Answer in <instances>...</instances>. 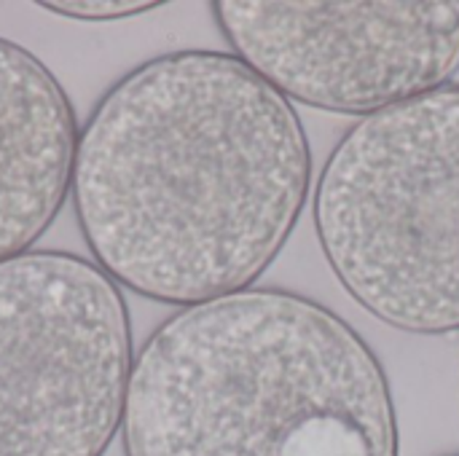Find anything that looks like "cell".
Masks as SVG:
<instances>
[{
	"label": "cell",
	"mask_w": 459,
	"mask_h": 456,
	"mask_svg": "<svg viewBox=\"0 0 459 456\" xmlns=\"http://www.w3.org/2000/svg\"><path fill=\"white\" fill-rule=\"evenodd\" d=\"M304 124L231 51L140 62L78 132L70 202L91 261L167 306L250 290L309 196Z\"/></svg>",
	"instance_id": "1"
},
{
	"label": "cell",
	"mask_w": 459,
	"mask_h": 456,
	"mask_svg": "<svg viewBox=\"0 0 459 456\" xmlns=\"http://www.w3.org/2000/svg\"><path fill=\"white\" fill-rule=\"evenodd\" d=\"M124 456H398L390 379L328 306L250 288L169 314L140 347Z\"/></svg>",
	"instance_id": "2"
},
{
	"label": "cell",
	"mask_w": 459,
	"mask_h": 456,
	"mask_svg": "<svg viewBox=\"0 0 459 456\" xmlns=\"http://www.w3.org/2000/svg\"><path fill=\"white\" fill-rule=\"evenodd\" d=\"M312 218L333 277L368 314L414 336L459 333V83L350 126Z\"/></svg>",
	"instance_id": "3"
},
{
	"label": "cell",
	"mask_w": 459,
	"mask_h": 456,
	"mask_svg": "<svg viewBox=\"0 0 459 456\" xmlns=\"http://www.w3.org/2000/svg\"><path fill=\"white\" fill-rule=\"evenodd\" d=\"M121 288L89 258L0 263V456H105L132 379Z\"/></svg>",
	"instance_id": "4"
},
{
	"label": "cell",
	"mask_w": 459,
	"mask_h": 456,
	"mask_svg": "<svg viewBox=\"0 0 459 456\" xmlns=\"http://www.w3.org/2000/svg\"><path fill=\"white\" fill-rule=\"evenodd\" d=\"M212 16L231 54L285 99L331 113L366 118L459 73V0H221Z\"/></svg>",
	"instance_id": "5"
},
{
	"label": "cell",
	"mask_w": 459,
	"mask_h": 456,
	"mask_svg": "<svg viewBox=\"0 0 459 456\" xmlns=\"http://www.w3.org/2000/svg\"><path fill=\"white\" fill-rule=\"evenodd\" d=\"M78 132L59 78L0 38V263L30 253L70 199Z\"/></svg>",
	"instance_id": "6"
},
{
	"label": "cell",
	"mask_w": 459,
	"mask_h": 456,
	"mask_svg": "<svg viewBox=\"0 0 459 456\" xmlns=\"http://www.w3.org/2000/svg\"><path fill=\"white\" fill-rule=\"evenodd\" d=\"M40 8L56 13V16H67V19H81V22H110V19H126V16H137L145 11L159 8L161 3L153 0H43L38 3Z\"/></svg>",
	"instance_id": "7"
},
{
	"label": "cell",
	"mask_w": 459,
	"mask_h": 456,
	"mask_svg": "<svg viewBox=\"0 0 459 456\" xmlns=\"http://www.w3.org/2000/svg\"><path fill=\"white\" fill-rule=\"evenodd\" d=\"M452 456H459V454H452Z\"/></svg>",
	"instance_id": "8"
}]
</instances>
